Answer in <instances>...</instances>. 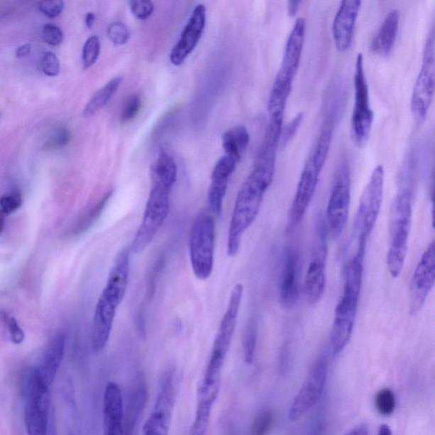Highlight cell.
Instances as JSON below:
<instances>
[{"instance_id":"cell-1","label":"cell","mask_w":435,"mask_h":435,"mask_svg":"<svg viewBox=\"0 0 435 435\" xmlns=\"http://www.w3.org/2000/svg\"><path fill=\"white\" fill-rule=\"evenodd\" d=\"M277 149L261 145L251 173L241 187L235 202L227 238V255L238 253L245 232L255 221L267 189L272 183Z\"/></svg>"},{"instance_id":"cell-2","label":"cell","mask_w":435,"mask_h":435,"mask_svg":"<svg viewBox=\"0 0 435 435\" xmlns=\"http://www.w3.org/2000/svg\"><path fill=\"white\" fill-rule=\"evenodd\" d=\"M150 191L143 218L131 251L141 254L150 246L165 224L170 209L172 189L178 177V167L173 157L166 152L159 153L150 170Z\"/></svg>"},{"instance_id":"cell-3","label":"cell","mask_w":435,"mask_h":435,"mask_svg":"<svg viewBox=\"0 0 435 435\" xmlns=\"http://www.w3.org/2000/svg\"><path fill=\"white\" fill-rule=\"evenodd\" d=\"M131 248L119 252L107 277L94 309L92 327V347L99 353L109 343L117 309L126 295L129 271H131Z\"/></svg>"},{"instance_id":"cell-4","label":"cell","mask_w":435,"mask_h":435,"mask_svg":"<svg viewBox=\"0 0 435 435\" xmlns=\"http://www.w3.org/2000/svg\"><path fill=\"white\" fill-rule=\"evenodd\" d=\"M365 247L367 245L357 244L355 255L346 266L343 294L336 307L330 335L331 350L334 355L343 351L354 331L363 286Z\"/></svg>"},{"instance_id":"cell-5","label":"cell","mask_w":435,"mask_h":435,"mask_svg":"<svg viewBox=\"0 0 435 435\" xmlns=\"http://www.w3.org/2000/svg\"><path fill=\"white\" fill-rule=\"evenodd\" d=\"M337 109L338 107L331 106L325 116L320 135L301 173L290 212V224L292 227L298 226L302 221L316 193L333 141L335 123L337 122Z\"/></svg>"},{"instance_id":"cell-6","label":"cell","mask_w":435,"mask_h":435,"mask_svg":"<svg viewBox=\"0 0 435 435\" xmlns=\"http://www.w3.org/2000/svg\"><path fill=\"white\" fill-rule=\"evenodd\" d=\"M412 222V175L403 171L397 194L392 202L390 217V246L387 253V270L397 278L406 262Z\"/></svg>"},{"instance_id":"cell-7","label":"cell","mask_w":435,"mask_h":435,"mask_svg":"<svg viewBox=\"0 0 435 435\" xmlns=\"http://www.w3.org/2000/svg\"><path fill=\"white\" fill-rule=\"evenodd\" d=\"M305 30V20L299 17L287 38L282 62L270 90L268 101L270 121L283 123L288 98L302 57Z\"/></svg>"},{"instance_id":"cell-8","label":"cell","mask_w":435,"mask_h":435,"mask_svg":"<svg viewBox=\"0 0 435 435\" xmlns=\"http://www.w3.org/2000/svg\"><path fill=\"white\" fill-rule=\"evenodd\" d=\"M243 292L244 287L241 283L236 284L231 291L226 312L224 314L216 336H215L212 352H211L202 381L221 382L222 369L230 350L236 325H238Z\"/></svg>"},{"instance_id":"cell-9","label":"cell","mask_w":435,"mask_h":435,"mask_svg":"<svg viewBox=\"0 0 435 435\" xmlns=\"http://www.w3.org/2000/svg\"><path fill=\"white\" fill-rule=\"evenodd\" d=\"M215 247V224L212 215H197L189 232V260L194 275L206 281L213 273Z\"/></svg>"},{"instance_id":"cell-10","label":"cell","mask_w":435,"mask_h":435,"mask_svg":"<svg viewBox=\"0 0 435 435\" xmlns=\"http://www.w3.org/2000/svg\"><path fill=\"white\" fill-rule=\"evenodd\" d=\"M24 419L28 435H47L50 408V387L46 385L35 369L25 375Z\"/></svg>"},{"instance_id":"cell-11","label":"cell","mask_w":435,"mask_h":435,"mask_svg":"<svg viewBox=\"0 0 435 435\" xmlns=\"http://www.w3.org/2000/svg\"><path fill=\"white\" fill-rule=\"evenodd\" d=\"M383 192H385V169L378 165L361 195L354 223L355 238L357 243H368L380 214Z\"/></svg>"},{"instance_id":"cell-12","label":"cell","mask_w":435,"mask_h":435,"mask_svg":"<svg viewBox=\"0 0 435 435\" xmlns=\"http://www.w3.org/2000/svg\"><path fill=\"white\" fill-rule=\"evenodd\" d=\"M355 106L351 117V135L353 143L363 148L371 136L374 114L370 104L369 88L364 69L363 55H357L355 75Z\"/></svg>"},{"instance_id":"cell-13","label":"cell","mask_w":435,"mask_h":435,"mask_svg":"<svg viewBox=\"0 0 435 435\" xmlns=\"http://www.w3.org/2000/svg\"><path fill=\"white\" fill-rule=\"evenodd\" d=\"M351 201V174L350 166L343 161L335 175L325 219L327 232L337 240L346 229Z\"/></svg>"},{"instance_id":"cell-14","label":"cell","mask_w":435,"mask_h":435,"mask_svg":"<svg viewBox=\"0 0 435 435\" xmlns=\"http://www.w3.org/2000/svg\"><path fill=\"white\" fill-rule=\"evenodd\" d=\"M327 233L325 219L322 215H319L314 225L311 260L304 280L305 295L312 304L318 303L326 291Z\"/></svg>"},{"instance_id":"cell-15","label":"cell","mask_w":435,"mask_h":435,"mask_svg":"<svg viewBox=\"0 0 435 435\" xmlns=\"http://www.w3.org/2000/svg\"><path fill=\"white\" fill-rule=\"evenodd\" d=\"M434 30L426 40L423 63L417 77L411 99V110L417 122L423 123L431 106L435 85V45Z\"/></svg>"},{"instance_id":"cell-16","label":"cell","mask_w":435,"mask_h":435,"mask_svg":"<svg viewBox=\"0 0 435 435\" xmlns=\"http://www.w3.org/2000/svg\"><path fill=\"white\" fill-rule=\"evenodd\" d=\"M176 400L173 370H167L161 378L156 402L143 427V435H169Z\"/></svg>"},{"instance_id":"cell-17","label":"cell","mask_w":435,"mask_h":435,"mask_svg":"<svg viewBox=\"0 0 435 435\" xmlns=\"http://www.w3.org/2000/svg\"><path fill=\"white\" fill-rule=\"evenodd\" d=\"M326 378L327 361L324 356H321L313 365L299 393L292 400L288 419L298 421L316 406L324 391Z\"/></svg>"},{"instance_id":"cell-18","label":"cell","mask_w":435,"mask_h":435,"mask_svg":"<svg viewBox=\"0 0 435 435\" xmlns=\"http://www.w3.org/2000/svg\"><path fill=\"white\" fill-rule=\"evenodd\" d=\"M435 282V243L433 241L422 255L410 283L409 311L412 316L419 313L431 292Z\"/></svg>"},{"instance_id":"cell-19","label":"cell","mask_w":435,"mask_h":435,"mask_svg":"<svg viewBox=\"0 0 435 435\" xmlns=\"http://www.w3.org/2000/svg\"><path fill=\"white\" fill-rule=\"evenodd\" d=\"M207 9L204 4L194 8L177 44L172 49L170 59L175 66H180L195 50L206 26Z\"/></svg>"},{"instance_id":"cell-20","label":"cell","mask_w":435,"mask_h":435,"mask_svg":"<svg viewBox=\"0 0 435 435\" xmlns=\"http://www.w3.org/2000/svg\"><path fill=\"white\" fill-rule=\"evenodd\" d=\"M299 254L295 247H288L283 253L280 303L283 308L295 307L299 298Z\"/></svg>"},{"instance_id":"cell-21","label":"cell","mask_w":435,"mask_h":435,"mask_svg":"<svg viewBox=\"0 0 435 435\" xmlns=\"http://www.w3.org/2000/svg\"><path fill=\"white\" fill-rule=\"evenodd\" d=\"M360 0H343L340 4L333 23V36L339 53L350 49L354 36L357 17L359 16Z\"/></svg>"},{"instance_id":"cell-22","label":"cell","mask_w":435,"mask_h":435,"mask_svg":"<svg viewBox=\"0 0 435 435\" xmlns=\"http://www.w3.org/2000/svg\"><path fill=\"white\" fill-rule=\"evenodd\" d=\"M238 161L227 155L219 159L215 165L208 192V201L211 210L214 214L219 215L222 212L224 200L226 196L228 185L230 178L234 173Z\"/></svg>"},{"instance_id":"cell-23","label":"cell","mask_w":435,"mask_h":435,"mask_svg":"<svg viewBox=\"0 0 435 435\" xmlns=\"http://www.w3.org/2000/svg\"><path fill=\"white\" fill-rule=\"evenodd\" d=\"M65 348H66V335L63 331H58L47 343L40 368L37 369L43 381L49 387L53 385L61 367Z\"/></svg>"},{"instance_id":"cell-24","label":"cell","mask_w":435,"mask_h":435,"mask_svg":"<svg viewBox=\"0 0 435 435\" xmlns=\"http://www.w3.org/2000/svg\"><path fill=\"white\" fill-rule=\"evenodd\" d=\"M400 18V13L397 9L387 13L372 41L371 50L373 53L386 57L391 53L398 34Z\"/></svg>"},{"instance_id":"cell-25","label":"cell","mask_w":435,"mask_h":435,"mask_svg":"<svg viewBox=\"0 0 435 435\" xmlns=\"http://www.w3.org/2000/svg\"><path fill=\"white\" fill-rule=\"evenodd\" d=\"M219 390L214 387L200 386L197 392V406L189 435H206L208 431L211 412L216 402Z\"/></svg>"},{"instance_id":"cell-26","label":"cell","mask_w":435,"mask_h":435,"mask_svg":"<svg viewBox=\"0 0 435 435\" xmlns=\"http://www.w3.org/2000/svg\"><path fill=\"white\" fill-rule=\"evenodd\" d=\"M250 136L246 127L238 125L224 133L222 145L226 155L240 162L245 150H247Z\"/></svg>"},{"instance_id":"cell-27","label":"cell","mask_w":435,"mask_h":435,"mask_svg":"<svg viewBox=\"0 0 435 435\" xmlns=\"http://www.w3.org/2000/svg\"><path fill=\"white\" fill-rule=\"evenodd\" d=\"M123 77H116L114 79L110 80L109 83L103 86L102 88L97 90L94 93L88 104L86 105L84 115L85 117H90L94 114H97L99 110H101L102 107H104L107 103L109 102L111 98L114 96L116 92H118L120 84H122Z\"/></svg>"},{"instance_id":"cell-28","label":"cell","mask_w":435,"mask_h":435,"mask_svg":"<svg viewBox=\"0 0 435 435\" xmlns=\"http://www.w3.org/2000/svg\"><path fill=\"white\" fill-rule=\"evenodd\" d=\"M274 423V413L270 409H262L254 417L250 435H268Z\"/></svg>"},{"instance_id":"cell-29","label":"cell","mask_w":435,"mask_h":435,"mask_svg":"<svg viewBox=\"0 0 435 435\" xmlns=\"http://www.w3.org/2000/svg\"><path fill=\"white\" fill-rule=\"evenodd\" d=\"M258 338V329L255 321H251L245 331L243 346L244 361L250 365L253 363L255 355Z\"/></svg>"},{"instance_id":"cell-30","label":"cell","mask_w":435,"mask_h":435,"mask_svg":"<svg viewBox=\"0 0 435 435\" xmlns=\"http://www.w3.org/2000/svg\"><path fill=\"white\" fill-rule=\"evenodd\" d=\"M375 407L379 414L390 416L393 414L396 407V398L394 392L390 389H383L375 397Z\"/></svg>"},{"instance_id":"cell-31","label":"cell","mask_w":435,"mask_h":435,"mask_svg":"<svg viewBox=\"0 0 435 435\" xmlns=\"http://www.w3.org/2000/svg\"><path fill=\"white\" fill-rule=\"evenodd\" d=\"M101 53V41L99 37L94 35L86 40L82 51V62L84 69L92 67L97 62Z\"/></svg>"},{"instance_id":"cell-32","label":"cell","mask_w":435,"mask_h":435,"mask_svg":"<svg viewBox=\"0 0 435 435\" xmlns=\"http://www.w3.org/2000/svg\"><path fill=\"white\" fill-rule=\"evenodd\" d=\"M304 117V114L301 111L290 120L285 126L282 127L281 136H280V145H282V148L290 143L292 138L295 136L301 123H302Z\"/></svg>"},{"instance_id":"cell-33","label":"cell","mask_w":435,"mask_h":435,"mask_svg":"<svg viewBox=\"0 0 435 435\" xmlns=\"http://www.w3.org/2000/svg\"><path fill=\"white\" fill-rule=\"evenodd\" d=\"M107 35L116 45L126 44L129 38V32L126 26L120 21H114L107 28Z\"/></svg>"},{"instance_id":"cell-34","label":"cell","mask_w":435,"mask_h":435,"mask_svg":"<svg viewBox=\"0 0 435 435\" xmlns=\"http://www.w3.org/2000/svg\"><path fill=\"white\" fill-rule=\"evenodd\" d=\"M0 318L8 329L9 335L12 343L20 344L23 342L25 334L14 317L9 316L6 312H0Z\"/></svg>"},{"instance_id":"cell-35","label":"cell","mask_w":435,"mask_h":435,"mask_svg":"<svg viewBox=\"0 0 435 435\" xmlns=\"http://www.w3.org/2000/svg\"><path fill=\"white\" fill-rule=\"evenodd\" d=\"M128 4L133 15L141 21L148 19L154 11V4L148 0H136Z\"/></svg>"},{"instance_id":"cell-36","label":"cell","mask_w":435,"mask_h":435,"mask_svg":"<svg viewBox=\"0 0 435 435\" xmlns=\"http://www.w3.org/2000/svg\"><path fill=\"white\" fill-rule=\"evenodd\" d=\"M21 204H23V199L18 192L9 194L0 198V208L6 216L21 208Z\"/></svg>"},{"instance_id":"cell-37","label":"cell","mask_w":435,"mask_h":435,"mask_svg":"<svg viewBox=\"0 0 435 435\" xmlns=\"http://www.w3.org/2000/svg\"><path fill=\"white\" fill-rule=\"evenodd\" d=\"M41 70L45 75L57 76L61 70L59 59L53 53H47L41 60Z\"/></svg>"},{"instance_id":"cell-38","label":"cell","mask_w":435,"mask_h":435,"mask_svg":"<svg viewBox=\"0 0 435 435\" xmlns=\"http://www.w3.org/2000/svg\"><path fill=\"white\" fill-rule=\"evenodd\" d=\"M141 97L137 96V94H133V96L128 98V100L126 103H125L122 115L121 120L123 123L131 122V120L136 117L138 113H139L141 109Z\"/></svg>"},{"instance_id":"cell-39","label":"cell","mask_w":435,"mask_h":435,"mask_svg":"<svg viewBox=\"0 0 435 435\" xmlns=\"http://www.w3.org/2000/svg\"><path fill=\"white\" fill-rule=\"evenodd\" d=\"M43 38L47 44L57 46L63 41V33L57 26L47 24L43 28Z\"/></svg>"},{"instance_id":"cell-40","label":"cell","mask_w":435,"mask_h":435,"mask_svg":"<svg viewBox=\"0 0 435 435\" xmlns=\"http://www.w3.org/2000/svg\"><path fill=\"white\" fill-rule=\"evenodd\" d=\"M70 132L67 128H59L50 136L46 145L48 148H61L70 141Z\"/></svg>"},{"instance_id":"cell-41","label":"cell","mask_w":435,"mask_h":435,"mask_svg":"<svg viewBox=\"0 0 435 435\" xmlns=\"http://www.w3.org/2000/svg\"><path fill=\"white\" fill-rule=\"evenodd\" d=\"M40 11L50 18H55L61 15L64 9L63 1H42L38 4Z\"/></svg>"},{"instance_id":"cell-42","label":"cell","mask_w":435,"mask_h":435,"mask_svg":"<svg viewBox=\"0 0 435 435\" xmlns=\"http://www.w3.org/2000/svg\"><path fill=\"white\" fill-rule=\"evenodd\" d=\"M346 435H368V426L364 424L357 425L356 427L352 429Z\"/></svg>"},{"instance_id":"cell-43","label":"cell","mask_w":435,"mask_h":435,"mask_svg":"<svg viewBox=\"0 0 435 435\" xmlns=\"http://www.w3.org/2000/svg\"><path fill=\"white\" fill-rule=\"evenodd\" d=\"M31 45L26 44L23 46L19 47L16 50V57L18 58H23L27 57L31 53Z\"/></svg>"},{"instance_id":"cell-44","label":"cell","mask_w":435,"mask_h":435,"mask_svg":"<svg viewBox=\"0 0 435 435\" xmlns=\"http://www.w3.org/2000/svg\"><path fill=\"white\" fill-rule=\"evenodd\" d=\"M301 1H290L288 2V13L290 16H294L299 10Z\"/></svg>"},{"instance_id":"cell-45","label":"cell","mask_w":435,"mask_h":435,"mask_svg":"<svg viewBox=\"0 0 435 435\" xmlns=\"http://www.w3.org/2000/svg\"><path fill=\"white\" fill-rule=\"evenodd\" d=\"M94 21H96V16H94V13H87V15L85 16L86 26H87L89 28H92L94 24Z\"/></svg>"},{"instance_id":"cell-46","label":"cell","mask_w":435,"mask_h":435,"mask_svg":"<svg viewBox=\"0 0 435 435\" xmlns=\"http://www.w3.org/2000/svg\"><path fill=\"white\" fill-rule=\"evenodd\" d=\"M378 435H392L391 429L389 426L383 424L379 429Z\"/></svg>"},{"instance_id":"cell-47","label":"cell","mask_w":435,"mask_h":435,"mask_svg":"<svg viewBox=\"0 0 435 435\" xmlns=\"http://www.w3.org/2000/svg\"><path fill=\"white\" fill-rule=\"evenodd\" d=\"M4 225H6V215L0 211V234L4 231Z\"/></svg>"},{"instance_id":"cell-48","label":"cell","mask_w":435,"mask_h":435,"mask_svg":"<svg viewBox=\"0 0 435 435\" xmlns=\"http://www.w3.org/2000/svg\"><path fill=\"white\" fill-rule=\"evenodd\" d=\"M227 435H234V434L232 432H230V433H228Z\"/></svg>"}]
</instances>
